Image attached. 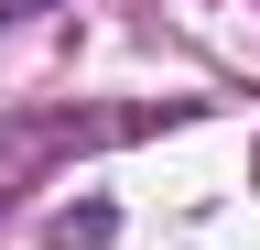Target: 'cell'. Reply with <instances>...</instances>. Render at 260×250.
Instances as JSON below:
<instances>
[{"label": "cell", "instance_id": "cell-1", "mask_svg": "<svg viewBox=\"0 0 260 250\" xmlns=\"http://www.w3.org/2000/svg\"><path fill=\"white\" fill-rule=\"evenodd\" d=\"M22 11H44V0H0V22H22Z\"/></svg>", "mask_w": 260, "mask_h": 250}]
</instances>
